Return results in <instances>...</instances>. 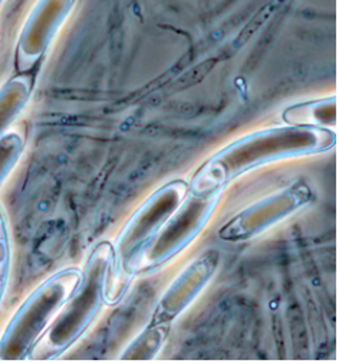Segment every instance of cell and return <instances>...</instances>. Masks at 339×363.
Listing matches in <instances>:
<instances>
[{
    "label": "cell",
    "instance_id": "obj_1",
    "mask_svg": "<svg viewBox=\"0 0 339 363\" xmlns=\"http://www.w3.org/2000/svg\"><path fill=\"white\" fill-rule=\"evenodd\" d=\"M336 134L332 130L280 125L243 135L213 155L188 184L190 194L224 192L233 180L269 163L321 155L332 150Z\"/></svg>",
    "mask_w": 339,
    "mask_h": 363
},
{
    "label": "cell",
    "instance_id": "obj_2",
    "mask_svg": "<svg viewBox=\"0 0 339 363\" xmlns=\"http://www.w3.org/2000/svg\"><path fill=\"white\" fill-rule=\"evenodd\" d=\"M111 267L113 244L103 241L89 252L78 287L29 356L57 357L82 337L107 303Z\"/></svg>",
    "mask_w": 339,
    "mask_h": 363
},
{
    "label": "cell",
    "instance_id": "obj_3",
    "mask_svg": "<svg viewBox=\"0 0 339 363\" xmlns=\"http://www.w3.org/2000/svg\"><path fill=\"white\" fill-rule=\"evenodd\" d=\"M188 184L176 179L159 188L130 216L113 244V293L121 297L134 277L135 262L147 244L188 195ZM108 280V281H110Z\"/></svg>",
    "mask_w": 339,
    "mask_h": 363
},
{
    "label": "cell",
    "instance_id": "obj_4",
    "mask_svg": "<svg viewBox=\"0 0 339 363\" xmlns=\"http://www.w3.org/2000/svg\"><path fill=\"white\" fill-rule=\"evenodd\" d=\"M82 271L65 268L45 280L23 301L0 339V359L19 360L30 354L81 281Z\"/></svg>",
    "mask_w": 339,
    "mask_h": 363
},
{
    "label": "cell",
    "instance_id": "obj_5",
    "mask_svg": "<svg viewBox=\"0 0 339 363\" xmlns=\"http://www.w3.org/2000/svg\"><path fill=\"white\" fill-rule=\"evenodd\" d=\"M223 192L209 195L190 194L163 228L139 254L134 276L153 272L183 252L206 228L216 212Z\"/></svg>",
    "mask_w": 339,
    "mask_h": 363
},
{
    "label": "cell",
    "instance_id": "obj_6",
    "mask_svg": "<svg viewBox=\"0 0 339 363\" xmlns=\"http://www.w3.org/2000/svg\"><path fill=\"white\" fill-rule=\"evenodd\" d=\"M314 199V192L305 182H297L234 215L219 230L224 242H246L269 231L277 223L297 215Z\"/></svg>",
    "mask_w": 339,
    "mask_h": 363
},
{
    "label": "cell",
    "instance_id": "obj_7",
    "mask_svg": "<svg viewBox=\"0 0 339 363\" xmlns=\"http://www.w3.org/2000/svg\"><path fill=\"white\" fill-rule=\"evenodd\" d=\"M220 265V252L207 250L193 259L160 297L151 325H170L183 314L209 286Z\"/></svg>",
    "mask_w": 339,
    "mask_h": 363
},
{
    "label": "cell",
    "instance_id": "obj_8",
    "mask_svg": "<svg viewBox=\"0 0 339 363\" xmlns=\"http://www.w3.org/2000/svg\"><path fill=\"white\" fill-rule=\"evenodd\" d=\"M74 6L75 2L71 0H45L35 5L18 42V61L22 69L33 67L50 50Z\"/></svg>",
    "mask_w": 339,
    "mask_h": 363
},
{
    "label": "cell",
    "instance_id": "obj_9",
    "mask_svg": "<svg viewBox=\"0 0 339 363\" xmlns=\"http://www.w3.org/2000/svg\"><path fill=\"white\" fill-rule=\"evenodd\" d=\"M336 97L298 103L283 110L282 120L286 125L332 130L336 127Z\"/></svg>",
    "mask_w": 339,
    "mask_h": 363
},
{
    "label": "cell",
    "instance_id": "obj_10",
    "mask_svg": "<svg viewBox=\"0 0 339 363\" xmlns=\"http://www.w3.org/2000/svg\"><path fill=\"white\" fill-rule=\"evenodd\" d=\"M30 79L15 77L0 88V138L6 134L30 97Z\"/></svg>",
    "mask_w": 339,
    "mask_h": 363
},
{
    "label": "cell",
    "instance_id": "obj_11",
    "mask_svg": "<svg viewBox=\"0 0 339 363\" xmlns=\"http://www.w3.org/2000/svg\"><path fill=\"white\" fill-rule=\"evenodd\" d=\"M168 337V325H151L145 328L124 349L120 356L124 360H151L159 356Z\"/></svg>",
    "mask_w": 339,
    "mask_h": 363
},
{
    "label": "cell",
    "instance_id": "obj_12",
    "mask_svg": "<svg viewBox=\"0 0 339 363\" xmlns=\"http://www.w3.org/2000/svg\"><path fill=\"white\" fill-rule=\"evenodd\" d=\"M23 147V138L18 133H6L0 138V188L18 164Z\"/></svg>",
    "mask_w": 339,
    "mask_h": 363
},
{
    "label": "cell",
    "instance_id": "obj_13",
    "mask_svg": "<svg viewBox=\"0 0 339 363\" xmlns=\"http://www.w3.org/2000/svg\"><path fill=\"white\" fill-rule=\"evenodd\" d=\"M9 261H11V250H9V240H8V228L6 223L0 225V281L6 283L8 271H9Z\"/></svg>",
    "mask_w": 339,
    "mask_h": 363
}]
</instances>
